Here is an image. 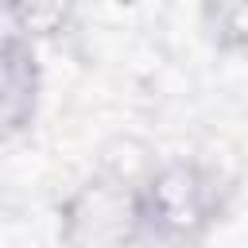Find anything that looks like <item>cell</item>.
I'll use <instances>...</instances> for the list:
<instances>
[{
    "instance_id": "1",
    "label": "cell",
    "mask_w": 248,
    "mask_h": 248,
    "mask_svg": "<svg viewBox=\"0 0 248 248\" xmlns=\"http://www.w3.org/2000/svg\"><path fill=\"white\" fill-rule=\"evenodd\" d=\"M140 213L147 240L190 248L202 244L229 209V186L217 167L194 155H170L155 163L140 182Z\"/></svg>"
},
{
    "instance_id": "2",
    "label": "cell",
    "mask_w": 248,
    "mask_h": 248,
    "mask_svg": "<svg viewBox=\"0 0 248 248\" xmlns=\"http://www.w3.org/2000/svg\"><path fill=\"white\" fill-rule=\"evenodd\" d=\"M140 190L120 170L85 174L58 205V248H140Z\"/></svg>"
},
{
    "instance_id": "3",
    "label": "cell",
    "mask_w": 248,
    "mask_h": 248,
    "mask_svg": "<svg viewBox=\"0 0 248 248\" xmlns=\"http://www.w3.org/2000/svg\"><path fill=\"white\" fill-rule=\"evenodd\" d=\"M43 101V66L35 43L0 35V143L23 136Z\"/></svg>"
},
{
    "instance_id": "4",
    "label": "cell",
    "mask_w": 248,
    "mask_h": 248,
    "mask_svg": "<svg viewBox=\"0 0 248 248\" xmlns=\"http://www.w3.org/2000/svg\"><path fill=\"white\" fill-rule=\"evenodd\" d=\"M4 19L12 27V35L27 39V43H50L58 39L78 12V0H0Z\"/></svg>"
}]
</instances>
